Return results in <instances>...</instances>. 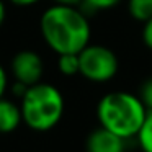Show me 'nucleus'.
Listing matches in <instances>:
<instances>
[{"label":"nucleus","mask_w":152,"mask_h":152,"mask_svg":"<svg viewBox=\"0 0 152 152\" xmlns=\"http://www.w3.org/2000/svg\"><path fill=\"white\" fill-rule=\"evenodd\" d=\"M39 33L53 53L79 54L90 44L92 28L88 17L80 7L53 4L41 13Z\"/></svg>","instance_id":"1"},{"label":"nucleus","mask_w":152,"mask_h":152,"mask_svg":"<svg viewBox=\"0 0 152 152\" xmlns=\"http://www.w3.org/2000/svg\"><path fill=\"white\" fill-rule=\"evenodd\" d=\"M147 116V110L136 93L115 90L103 95L96 103L98 126L115 132L119 137H136Z\"/></svg>","instance_id":"2"},{"label":"nucleus","mask_w":152,"mask_h":152,"mask_svg":"<svg viewBox=\"0 0 152 152\" xmlns=\"http://www.w3.org/2000/svg\"><path fill=\"white\" fill-rule=\"evenodd\" d=\"M21 123L34 132H48L61 123L66 111L64 95L56 85L38 82L20 98Z\"/></svg>","instance_id":"3"},{"label":"nucleus","mask_w":152,"mask_h":152,"mask_svg":"<svg viewBox=\"0 0 152 152\" xmlns=\"http://www.w3.org/2000/svg\"><path fill=\"white\" fill-rule=\"evenodd\" d=\"M119 59L103 44H87L79 53V74L93 83H106L116 77Z\"/></svg>","instance_id":"4"},{"label":"nucleus","mask_w":152,"mask_h":152,"mask_svg":"<svg viewBox=\"0 0 152 152\" xmlns=\"http://www.w3.org/2000/svg\"><path fill=\"white\" fill-rule=\"evenodd\" d=\"M10 74L15 82H20L26 87L41 82L44 75V61L36 51L21 49L12 57Z\"/></svg>","instance_id":"5"},{"label":"nucleus","mask_w":152,"mask_h":152,"mask_svg":"<svg viewBox=\"0 0 152 152\" xmlns=\"http://www.w3.org/2000/svg\"><path fill=\"white\" fill-rule=\"evenodd\" d=\"M87 152H126V139L116 136L108 129L98 128L92 129L85 139Z\"/></svg>","instance_id":"6"},{"label":"nucleus","mask_w":152,"mask_h":152,"mask_svg":"<svg viewBox=\"0 0 152 152\" xmlns=\"http://www.w3.org/2000/svg\"><path fill=\"white\" fill-rule=\"evenodd\" d=\"M21 124L20 106L15 102L2 96L0 98V134H10Z\"/></svg>","instance_id":"7"},{"label":"nucleus","mask_w":152,"mask_h":152,"mask_svg":"<svg viewBox=\"0 0 152 152\" xmlns=\"http://www.w3.org/2000/svg\"><path fill=\"white\" fill-rule=\"evenodd\" d=\"M129 17L137 23H144L152 18V0H126Z\"/></svg>","instance_id":"8"},{"label":"nucleus","mask_w":152,"mask_h":152,"mask_svg":"<svg viewBox=\"0 0 152 152\" xmlns=\"http://www.w3.org/2000/svg\"><path fill=\"white\" fill-rule=\"evenodd\" d=\"M136 139H137V144L142 152H152V111H147V116H145Z\"/></svg>","instance_id":"9"},{"label":"nucleus","mask_w":152,"mask_h":152,"mask_svg":"<svg viewBox=\"0 0 152 152\" xmlns=\"http://www.w3.org/2000/svg\"><path fill=\"white\" fill-rule=\"evenodd\" d=\"M57 69L66 77L77 75L79 74V54H59Z\"/></svg>","instance_id":"10"},{"label":"nucleus","mask_w":152,"mask_h":152,"mask_svg":"<svg viewBox=\"0 0 152 152\" xmlns=\"http://www.w3.org/2000/svg\"><path fill=\"white\" fill-rule=\"evenodd\" d=\"M137 96L142 102V105L145 106V110H147V111H152V77H147V79L141 83Z\"/></svg>","instance_id":"11"},{"label":"nucleus","mask_w":152,"mask_h":152,"mask_svg":"<svg viewBox=\"0 0 152 152\" xmlns=\"http://www.w3.org/2000/svg\"><path fill=\"white\" fill-rule=\"evenodd\" d=\"M123 0H83L80 7H87L92 12H100V10H110L115 8L121 4Z\"/></svg>","instance_id":"12"},{"label":"nucleus","mask_w":152,"mask_h":152,"mask_svg":"<svg viewBox=\"0 0 152 152\" xmlns=\"http://www.w3.org/2000/svg\"><path fill=\"white\" fill-rule=\"evenodd\" d=\"M141 38L144 46L149 51H152V18H149L147 21L142 23V31H141Z\"/></svg>","instance_id":"13"},{"label":"nucleus","mask_w":152,"mask_h":152,"mask_svg":"<svg viewBox=\"0 0 152 152\" xmlns=\"http://www.w3.org/2000/svg\"><path fill=\"white\" fill-rule=\"evenodd\" d=\"M8 90V72L2 64H0V98L5 96Z\"/></svg>","instance_id":"14"},{"label":"nucleus","mask_w":152,"mask_h":152,"mask_svg":"<svg viewBox=\"0 0 152 152\" xmlns=\"http://www.w3.org/2000/svg\"><path fill=\"white\" fill-rule=\"evenodd\" d=\"M26 88H28L26 85H23V83H20V82H15L13 85H12V93H13L15 96H18V98H21L23 93L26 92Z\"/></svg>","instance_id":"15"},{"label":"nucleus","mask_w":152,"mask_h":152,"mask_svg":"<svg viewBox=\"0 0 152 152\" xmlns=\"http://www.w3.org/2000/svg\"><path fill=\"white\" fill-rule=\"evenodd\" d=\"M53 4L66 5V7H80L83 4V0H53Z\"/></svg>","instance_id":"16"},{"label":"nucleus","mask_w":152,"mask_h":152,"mask_svg":"<svg viewBox=\"0 0 152 152\" xmlns=\"http://www.w3.org/2000/svg\"><path fill=\"white\" fill-rule=\"evenodd\" d=\"M12 5H17V7H31V5L39 4L41 0H8Z\"/></svg>","instance_id":"17"},{"label":"nucleus","mask_w":152,"mask_h":152,"mask_svg":"<svg viewBox=\"0 0 152 152\" xmlns=\"http://www.w3.org/2000/svg\"><path fill=\"white\" fill-rule=\"evenodd\" d=\"M5 20H7V5L4 4V0H0V28L4 26Z\"/></svg>","instance_id":"18"}]
</instances>
